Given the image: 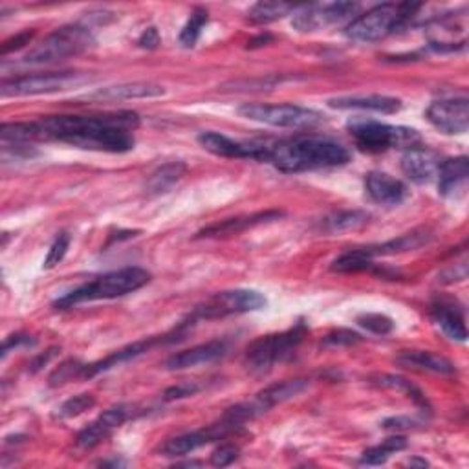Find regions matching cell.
<instances>
[{"label":"cell","mask_w":469,"mask_h":469,"mask_svg":"<svg viewBox=\"0 0 469 469\" xmlns=\"http://www.w3.org/2000/svg\"><path fill=\"white\" fill-rule=\"evenodd\" d=\"M352 138H354L360 151L365 152H383L394 147H417L420 136L415 129L394 127L380 124L367 117H352L346 124Z\"/></svg>","instance_id":"6"},{"label":"cell","mask_w":469,"mask_h":469,"mask_svg":"<svg viewBox=\"0 0 469 469\" xmlns=\"http://www.w3.org/2000/svg\"><path fill=\"white\" fill-rule=\"evenodd\" d=\"M369 222V215L365 211H339L323 220V229L328 233H341L358 229Z\"/></svg>","instance_id":"32"},{"label":"cell","mask_w":469,"mask_h":469,"mask_svg":"<svg viewBox=\"0 0 469 469\" xmlns=\"http://www.w3.org/2000/svg\"><path fill=\"white\" fill-rule=\"evenodd\" d=\"M372 383H376L378 387H383V389H392V391H400L403 394H407L409 398H413L418 405L422 407H428V401H426V396L422 394V391L418 387H415L410 382H407L405 378H400V376H391V374H382V376H376L372 378Z\"/></svg>","instance_id":"33"},{"label":"cell","mask_w":469,"mask_h":469,"mask_svg":"<svg viewBox=\"0 0 469 469\" xmlns=\"http://www.w3.org/2000/svg\"><path fill=\"white\" fill-rule=\"evenodd\" d=\"M239 458V447L233 444H222L211 453V464L215 467H225Z\"/></svg>","instance_id":"39"},{"label":"cell","mask_w":469,"mask_h":469,"mask_svg":"<svg viewBox=\"0 0 469 469\" xmlns=\"http://www.w3.org/2000/svg\"><path fill=\"white\" fill-rule=\"evenodd\" d=\"M328 106L339 110H372L380 114H396L401 108V101L389 96H350V97H334L328 101Z\"/></svg>","instance_id":"24"},{"label":"cell","mask_w":469,"mask_h":469,"mask_svg":"<svg viewBox=\"0 0 469 469\" xmlns=\"http://www.w3.org/2000/svg\"><path fill=\"white\" fill-rule=\"evenodd\" d=\"M33 35H35V32H30V30L14 35L12 39H8V41L3 44V50H0V53H3V55H8V53H12V51H17V50L24 48L26 44L32 42Z\"/></svg>","instance_id":"41"},{"label":"cell","mask_w":469,"mask_h":469,"mask_svg":"<svg viewBox=\"0 0 469 469\" xmlns=\"http://www.w3.org/2000/svg\"><path fill=\"white\" fill-rule=\"evenodd\" d=\"M365 189L369 197L382 206H398L409 197V189L401 180L380 170H372L367 174Z\"/></svg>","instance_id":"19"},{"label":"cell","mask_w":469,"mask_h":469,"mask_svg":"<svg viewBox=\"0 0 469 469\" xmlns=\"http://www.w3.org/2000/svg\"><path fill=\"white\" fill-rule=\"evenodd\" d=\"M307 336V326L298 323L293 328L270 334L253 341L246 350V363L255 372H268L277 363H282L296 354L298 346L303 343Z\"/></svg>","instance_id":"7"},{"label":"cell","mask_w":469,"mask_h":469,"mask_svg":"<svg viewBox=\"0 0 469 469\" xmlns=\"http://www.w3.org/2000/svg\"><path fill=\"white\" fill-rule=\"evenodd\" d=\"M350 152L341 143L321 136H298L270 147V160L280 172L296 174L316 169L341 167L348 163Z\"/></svg>","instance_id":"2"},{"label":"cell","mask_w":469,"mask_h":469,"mask_svg":"<svg viewBox=\"0 0 469 469\" xmlns=\"http://www.w3.org/2000/svg\"><path fill=\"white\" fill-rule=\"evenodd\" d=\"M225 350H227L225 341H220V339L207 341L204 345H197L193 348L182 350V352H179V354H172L165 362V369L167 371H186V369H193L198 365L213 363L225 354Z\"/></svg>","instance_id":"18"},{"label":"cell","mask_w":469,"mask_h":469,"mask_svg":"<svg viewBox=\"0 0 469 469\" xmlns=\"http://www.w3.org/2000/svg\"><path fill=\"white\" fill-rule=\"evenodd\" d=\"M138 46L143 48V50H156L160 46V33L154 26L147 28L142 37L138 39Z\"/></svg>","instance_id":"44"},{"label":"cell","mask_w":469,"mask_h":469,"mask_svg":"<svg viewBox=\"0 0 469 469\" xmlns=\"http://www.w3.org/2000/svg\"><path fill=\"white\" fill-rule=\"evenodd\" d=\"M149 280H151V273L140 266H127L122 270H114L72 290L65 298L59 299L55 307L70 308L74 305H81L88 301L124 298L127 293L143 288Z\"/></svg>","instance_id":"3"},{"label":"cell","mask_w":469,"mask_h":469,"mask_svg":"<svg viewBox=\"0 0 469 469\" xmlns=\"http://www.w3.org/2000/svg\"><path fill=\"white\" fill-rule=\"evenodd\" d=\"M469 176V163L465 156L444 160L438 169V191L444 197H453L456 191H462L465 188Z\"/></svg>","instance_id":"25"},{"label":"cell","mask_w":469,"mask_h":469,"mask_svg":"<svg viewBox=\"0 0 469 469\" xmlns=\"http://www.w3.org/2000/svg\"><path fill=\"white\" fill-rule=\"evenodd\" d=\"M158 341H160V339H156V337H149V339H143V341H136V343H133V345H129V346H125V348H122V350L114 352V354H110L108 358H105V360L99 362V363L87 365L85 378H92V376L101 374V372H105V371H108V369H112V367H117V365H122V363H125V362H131V360H134V358L145 354V352L151 350Z\"/></svg>","instance_id":"26"},{"label":"cell","mask_w":469,"mask_h":469,"mask_svg":"<svg viewBox=\"0 0 469 469\" xmlns=\"http://www.w3.org/2000/svg\"><path fill=\"white\" fill-rule=\"evenodd\" d=\"M85 371L87 365L79 363L78 360H69L63 365H59V369H55L50 376V385L51 387H59V385H65L69 382H74L78 378H85Z\"/></svg>","instance_id":"35"},{"label":"cell","mask_w":469,"mask_h":469,"mask_svg":"<svg viewBox=\"0 0 469 469\" xmlns=\"http://www.w3.org/2000/svg\"><path fill=\"white\" fill-rule=\"evenodd\" d=\"M270 41H273V37L271 35H261V37H257V39H253L252 42H250V48H257V46H262V44H266V42H270Z\"/></svg>","instance_id":"47"},{"label":"cell","mask_w":469,"mask_h":469,"mask_svg":"<svg viewBox=\"0 0 469 469\" xmlns=\"http://www.w3.org/2000/svg\"><path fill=\"white\" fill-rule=\"evenodd\" d=\"M420 5H380L367 14L356 17L346 28V37L356 42H376L394 33L409 19H413L420 10Z\"/></svg>","instance_id":"4"},{"label":"cell","mask_w":469,"mask_h":469,"mask_svg":"<svg viewBox=\"0 0 469 469\" xmlns=\"http://www.w3.org/2000/svg\"><path fill=\"white\" fill-rule=\"evenodd\" d=\"M372 268H374V257L369 253L367 248L350 250L341 257H337L330 266V270L337 273H358Z\"/></svg>","instance_id":"29"},{"label":"cell","mask_w":469,"mask_h":469,"mask_svg":"<svg viewBox=\"0 0 469 469\" xmlns=\"http://www.w3.org/2000/svg\"><path fill=\"white\" fill-rule=\"evenodd\" d=\"M298 10L299 6L288 5V3H257L248 12V19L252 24H270Z\"/></svg>","instance_id":"30"},{"label":"cell","mask_w":469,"mask_h":469,"mask_svg":"<svg viewBox=\"0 0 469 469\" xmlns=\"http://www.w3.org/2000/svg\"><path fill=\"white\" fill-rule=\"evenodd\" d=\"M200 391V385H195V383H182V385H176V387H170L165 391V400L170 401V400H180V398H188V396H193Z\"/></svg>","instance_id":"42"},{"label":"cell","mask_w":469,"mask_h":469,"mask_svg":"<svg viewBox=\"0 0 469 469\" xmlns=\"http://www.w3.org/2000/svg\"><path fill=\"white\" fill-rule=\"evenodd\" d=\"M198 143L209 151L215 156L222 158H239V160H257V161H268L270 160V147L259 145V143H248V142H237L231 140L225 134L220 133H200Z\"/></svg>","instance_id":"13"},{"label":"cell","mask_w":469,"mask_h":469,"mask_svg":"<svg viewBox=\"0 0 469 469\" xmlns=\"http://www.w3.org/2000/svg\"><path fill=\"white\" fill-rule=\"evenodd\" d=\"M55 354H57V348L53 346V348L46 350L44 354H41L39 358H35V360H33V363H32V372H37V371H41L44 365H48V363H50V360H51Z\"/></svg>","instance_id":"46"},{"label":"cell","mask_w":469,"mask_h":469,"mask_svg":"<svg viewBox=\"0 0 469 469\" xmlns=\"http://www.w3.org/2000/svg\"><path fill=\"white\" fill-rule=\"evenodd\" d=\"M360 12L356 3H330V5H312L298 10L291 19V26L301 33L319 32L336 24H341L354 17Z\"/></svg>","instance_id":"11"},{"label":"cell","mask_w":469,"mask_h":469,"mask_svg":"<svg viewBox=\"0 0 469 469\" xmlns=\"http://www.w3.org/2000/svg\"><path fill=\"white\" fill-rule=\"evenodd\" d=\"M428 122L444 134H464L469 127V101L467 97L440 99L429 105Z\"/></svg>","instance_id":"12"},{"label":"cell","mask_w":469,"mask_h":469,"mask_svg":"<svg viewBox=\"0 0 469 469\" xmlns=\"http://www.w3.org/2000/svg\"><path fill=\"white\" fill-rule=\"evenodd\" d=\"M229 433H234V431L225 422L218 420L215 426H209L207 429H200L195 433L180 435V437H174V438L167 440L161 447V453L165 456H184V455L197 451L202 446H207L211 442H216V440L227 437Z\"/></svg>","instance_id":"15"},{"label":"cell","mask_w":469,"mask_h":469,"mask_svg":"<svg viewBox=\"0 0 469 469\" xmlns=\"http://www.w3.org/2000/svg\"><path fill=\"white\" fill-rule=\"evenodd\" d=\"M284 213L279 209H268V211H261V213H253V215H244V216H234V218H227L216 224H211L207 227H204L202 231H198L197 237L198 239H211V237H231V234H239L243 231H248L252 227L262 225V224H270L275 222L279 218H282Z\"/></svg>","instance_id":"17"},{"label":"cell","mask_w":469,"mask_h":469,"mask_svg":"<svg viewBox=\"0 0 469 469\" xmlns=\"http://www.w3.org/2000/svg\"><path fill=\"white\" fill-rule=\"evenodd\" d=\"M207 19H209V17H207V12H206L204 8H197V10L191 14L188 24L184 26V30H182V33H180V44H182L184 48H193V46L197 44V41H198L200 35H202L204 26L207 24Z\"/></svg>","instance_id":"34"},{"label":"cell","mask_w":469,"mask_h":469,"mask_svg":"<svg viewBox=\"0 0 469 469\" xmlns=\"http://www.w3.org/2000/svg\"><path fill=\"white\" fill-rule=\"evenodd\" d=\"M396 363L405 369L433 372V374H453L456 371L449 360L429 350H405L401 354H398Z\"/></svg>","instance_id":"22"},{"label":"cell","mask_w":469,"mask_h":469,"mask_svg":"<svg viewBox=\"0 0 469 469\" xmlns=\"http://www.w3.org/2000/svg\"><path fill=\"white\" fill-rule=\"evenodd\" d=\"M429 241H431V234L428 229H415V231L401 234V237H398V239H392L380 246H371L367 250L372 257L396 255V253H405V252H415V250L426 246Z\"/></svg>","instance_id":"27"},{"label":"cell","mask_w":469,"mask_h":469,"mask_svg":"<svg viewBox=\"0 0 469 469\" xmlns=\"http://www.w3.org/2000/svg\"><path fill=\"white\" fill-rule=\"evenodd\" d=\"M308 387V382L307 380H286V382H280V383H275V385H270L268 389H264L262 392H259L252 401H246L250 403V413L253 418L268 413L270 409H273L275 405L298 396L299 392H303L305 389Z\"/></svg>","instance_id":"20"},{"label":"cell","mask_w":469,"mask_h":469,"mask_svg":"<svg viewBox=\"0 0 469 469\" xmlns=\"http://www.w3.org/2000/svg\"><path fill=\"white\" fill-rule=\"evenodd\" d=\"M239 114L246 120L282 129H314L325 122L323 114L299 105L246 103L239 108Z\"/></svg>","instance_id":"8"},{"label":"cell","mask_w":469,"mask_h":469,"mask_svg":"<svg viewBox=\"0 0 469 469\" xmlns=\"http://www.w3.org/2000/svg\"><path fill=\"white\" fill-rule=\"evenodd\" d=\"M69 248H70V234H69V233H61V234H59V237L53 241V244L50 246V250H48V255H46L44 264H42L44 270H51V268H55L59 262H61V261L65 259Z\"/></svg>","instance_id":"37"},{"label":"cell","mask_w":469,"mask_h":469,"mask_svg":"<svg viewBox=\"0 0 469 469\" xmlns=\"http://www.w3.org/2000/svg\"><path fill=\"white\" fill-rule=\"evenodd\" d=\"M138 127V114L115 112L105 115H51L39 122L5 124L0 134L5 143L61 142L87 151L122 154L134 149Z\"/></svg>","instance_id":"1"},{"label":"cell","mask_w":469,"mask_h":469,"mask_svg":"<svg viewBox=\"0 0 469 469\" xmlns=\"http://www.w3.org/2000/svg\"><path fill=\"white\" fill-rule=\"evenodd\" d=\"M96 405V398L92 394H79L70 400H67L61 407H59V418H76L83 415L85 410L92 409Z\"/></svg>","instance_id":"36"},{"label":"cell","mask_w":469,"mask_h":469,"mask_svg":"<svg viewBox=\"0 0 469 469\" xmlns=\"http://www.w3.org/2000/svg\"><path fill=\"white\" fill-rule=\"evenodd\" d=\"M405 447H407L405 437H391V438L383 440V444L367 449L362 455L360 464L362 465H382V464H385L391 458V455H394L398 451H403Z\"/></svg>","instance_id":"31"},{"label":"cell","mask_w":469,"mask_h":469,"mask_svg":"<svg viewBox=\"0 0 469 469\" xmlns=\"http://www.w3.org/2000/svg\"><path fill=\"white\" fill-rule=\"evenodd\" d=\"M266 307V299L262 293L255 290H227L218 291L204 303H200L188 317L189 325H195L197 321H211V319H222L227 316H239L255 312Z\"/></svg>","instance_id":"9"},{"label":"cell","mask_w":469,"mask_h":469,"mask_svg":"<svg viewBox=\"0 0 469 469\" xmlns=\"http://www.w3.org/2000/svg\"><path fill=\"white\" fill-rule=\"evenodd\" d=\"M35 341L30 339V336H24V334H15V336H10L6 341H5V348H3V356L6 358L10 352L14 348H19V346H28V345H33Z\"/></svg>","instance_id":"43"},{"label":"cell","mask_w":469,"mask_h":469,"mask_svg":"<svg viewBox=\"0 0 469 469\" xmlns=\"http://www.w3.org/2000/svg\"><path fill=\"white\" fill-rule=\"evenodd\" d=\"M96 44L92 32L85 26L72 24L63 26L44 37L35 48H32L23 61L26 65H50L63 59L81 55Z\"/></svg>","instance_id":"5"},{"label":"cell","mask_w":469,"mask_h":469,"mask_svg":"<svg viewBox=\"0 0 469 469\" xmlns=\"http://www.w3.org/2000/svg\"><path fill=\"white\" fill-rule=\"evenodd\" d=\"M90 81V76L81 72H51V74H33L14 79H5L0 85V94L5 97H23V96H42L76 88Z\"/></svg>","instance_id":"10"},{"label":"cell","mask_w":469,"mask_h":469,"mask_svg":"<svg viewBox=\"0 0 469 469\" xmlns=\"http://www.w3.org/2000/svg\"><path fill=\"white\" fill-rule=\"evenodd\" d=\"M188 172V165L182 163V161H170V163H165L161 167H158L151 176L149 180L145 184V191L149 195H161V193H167L174 184H179L184 174Z\"/></svg>","instance_id":"28"},{"label":"cell","mask_w":469,"mask_h":469,"mask_svg":"<svg viewBox=\"0 0 469 469\" xmlns=\"http://www.w3.org/2000/svg\"><path fill=\"white\" fill-rule=\"evenodd\" d=\"M440 156L426 147H410L401 158V170L410 182L429 184L437 179L440 169Z\"/></svg>","instance_id":"16"},{"label":"cell","mask_w":469,"mask_h":469,"mask_svg":"<svg viewBox=\"0 0 469 469\" xmlns=\"http://www.w3.org/2000/svg\"><path fill=\"white\" fill-rule=\"evenodd\" d=\"M134 410L129 405H115L106 409L90 426H87L76 438V446L81 449H94L106 440L117 428L133 418Z\"/></svg>","instance_id":"14"},{"label":"cell","mask_w":469,"mask_h":469,"mask_svg":"<svg viewBox=\"0 0 469 469\" xmlns=\"http://www.w3.org/2000/svg\"><path fill=\"white\" fill-rule=\"evenodd\" d=\"M417 420L415 418H407V417H398V418H389L383 422L385 429H409L415 428Z\"/></svg>","instance_id":"45"},{"label":"cell","mask_w":469,"mask_h":469,"mask_svg":"<svg viewBox=\"0 0 469 469\" xmlns=\"http://www.w3.org/2000/svg\"><path fill=\"white\" fill-rule=\"evenodd\" d=\"M433 321L440 326V330L453 341L464 343L467 339V330L464 323V310L456 301L451 299H437L431 308Z\"/></svg>","instance_id":"21"},{"label":"cell","mask_w":469,"mask_h":469,"mask_svg":"<svg viewBox=\"0 0 469 469\" xmlns=\"http://www.w3.org/2000/svg\"><path fill=\"white\" fill-rule=\"evenodd\" d=\"M163 87L156 83H124L101 88L87 96V99L97 101H127V99H145L163 96Z\"/></svg>","instance_id":"23"},{"label":"cell","mask_w":469,"mask_h":469,"mask_svg":"<svg viewBox=\"0 0 469 469\" xmlns=\"http://www.w3.org/2000/svg\"><path fill=\"white\" fill-rule=\"evenodd\" d=\"M362 341V336L356 334V332H350V330H345V328H339L332 334H328L325 337V345H334V346H339V345H356Z\"/></svg>","instance_id":"40"},{"label":"cell","mask_w":469,"mask_h":469,"mask_svg":"<svg viewBox=\"0 0 469 469\" xmlns=\"http://www.w3.org/2000/svg\"><path fill=\"white\" fill-rule=\"evenodd\" d=\"M358 323H360V326H363L369 332L378 334V336H387L394 328L392 319L383 314H363L358 317Z\"/></svg>","instance_id":"38"}]
</instances>
